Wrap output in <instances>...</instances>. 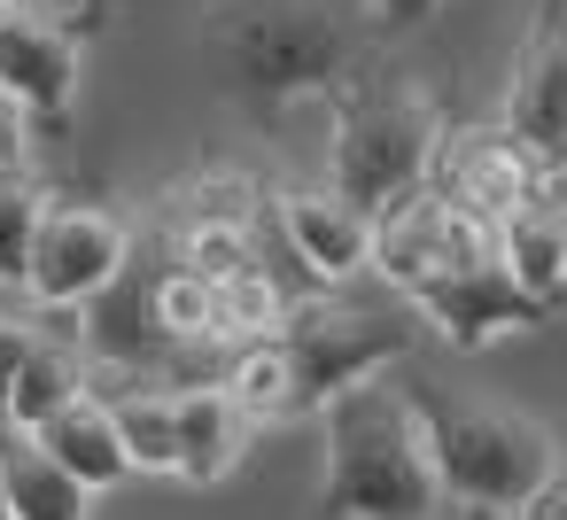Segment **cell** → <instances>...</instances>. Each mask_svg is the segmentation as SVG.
<instances>
[{"label":"cell","instance_id":"ba28073f","mask_svg":"<svg viewBox=\"0 0 567 520\" xmlns=\"http://www.w3.org/2000/svg\"><path fill=\"white\" fill-rule=\"evenodd\" d=\"M404 303H412L451 350H489L497 334H528V326L551 319V303H536V295L505 272V257L466 264V272H443V280H420V288H404Z\"/></svg>","mask_w":567,"mask_h":520},{"label":"cell","instance_id":"8fae6325","mask_svg":"<svg viewBox=\"0 0 567 520\" xmlns=\"http://www.w3.org/2000/svg\"><path fill=\"white\" fill-rule=\"evenodd\" d=\"M505 125L528 148H559L567 141V0H536L520 55H513V94H505Z\"/></svg>","mask_w":567,"mask_h":520},{"label":"cell","instance_id":"603a6c76","mask_svg":"<svg viewBox=\"0 0 567 520\" xmlns=\"http://www.w3.org/2000/svg\"><path fill=\"white\" fill-rule=\"evenodd\" d=\"M443 0H350V17L365 24V40H412Z\"/></svg>","mask_w":567,"mask_h":520},{"label":"cell","instance_id":"f1b7e54d","mask_svg":"<svg viewBox=\"0 0 567 520\" xmlns=\"http://www.w3.org/2000/svg\"><path fill=\"white\" fill-rule=\"evenodd\" d=\"M0 17H17V0H0Z\"/></svg>","mask_w":567,"mask_h":520},{"label":"cell","instance_id":"d4e9b609","mask_svg":"<svg viewBox=\"0 0 567 520\" xmlns=\"http://www.w3.org/2000/svg\"><path fill=\"white\" fill-rule=\"evenodd\" d=\"M32 326L40 319H0V435H9V388H17L24 350H32Z\"/></svg>","mask_w":567,"mask_h":520},{"label":"cell","instance_id":"277c9868","mask_svg":"<svg viewBox=\"0 0 567 520\" xmlns=\"http://www.w3.org/2000/svg\"><path fill=\"white\" fill-rule=\"evenodd\" d=\"M435 474H443V505H474V512H528L544 497V481L559 474V443L544 419L505 412V404H458L435 388H412Z\"/></svg>","mask_w":567,"mask_h":520},{"label":"cell","instance_id":"52a82bcc","mask_svg":"<svg viewBox=\"0 0 567 520\" xmlns=\"http://www.w3.org/2000/svg\"><path fill=\"white\" fill-rule=\"evenodd\" d=\"M536 156L544 148H528L505 117L497 125H443L435 133V156H427V187L497 226V218H513L536 195Z\"/></svg>","mask_w":567,"mask_h":520},{"label":"cell","instance_id":"44dd1931","mask_svg":"<svg viewBox=\"0 0 567 520\" xmlns=\"http://www.w3.org/2000/svg\"><path fill=\"white\" fill-rule=\"evenodd\" d=\"M156 226H164V218H156ZM257 233H265V226L195 218V226H164V257H172V264H187V272H203V280H226V272H241V264H265Z\"/></svg>","mask_w":567,"mask_h":520},{"label":"cell","instance_id":"2e32d148","mask_svg":"<svg viewBox=\"0 0 567 520\" xmlns=\"http://www.w3.org/2000/svg\"><path fill=\"white\" fill-rule=\"evenodd\" d=\"M497 257H505V272L536 303L559 311V288H567V210L544 202V195H528L513 218H497Z\"/></svg>","mask_w":567,"mask_h":520},{"label":"cell","instance_id":"30bf717a","mask_svg":"<svg viewBox=\"0 0 567 520\" xmlns=\"http://www.w3.org/2000/svg\"><path fill=\"white\" fill-rule=\"evenodd\" d=\"M265 218L280 226V241L296 249V264L319 288H342L373 257V210H358L342 187H280L265 202Z\"/></svg>","mask_w":567,"mask_h":520},{"label":"cell","instance_id":"7a4b0ae2","mask_svg":"<svg viewBox=\"0 0 567 520\" xmlns=\"http://www.w3.org/2000/svg\"><path fill=\"white\" fill-rule=\"evenodd\" d=\"M319 427H327L319 505L334 520H443V474L412 388L365 373L319 404Z\"/></svg>","mask_w":567,"mask_h":520},{"label":"cell","instance_id":"d6986e66","mask_svg":"<svg viewBox=\"0 0 567 520\" xmlns=\"http://www.w3.org/2000/svg\"><path fill=\"white\" fill-rule=\"evenodd\" d=\"M280 319H288V288L265 264H241V272L210 280V342L218 350H241V342L272 334Z\"/></svg>","mask_w":567,"mask_h":520},{"label":"cell","instance_id":"3957f363","mask_svg":"<svg viewBox=\"0 0 567 520\" xmlns=\"http://www.w3.org/2000/svg\"><path fill=\"white\" fill-rule=\"evenodd\" d=\"M327 125H334V156H327V187H342L358 210H396L412 187H427V156H435V133H443V110L435 94L381 63V55H358L327 94Z\"/></svg>","mask_w":567,"mask_h":520},{"label":"cell","instance_id":"484cf974","mask_svg":"<svg viewBox=\"0 0 567 520\" xmlns=\"http://www.w3.org/2000/svg\"><path fill=\"white\" fill-rule=\"evenodd\" d=\"M17 9L55 17V24H63V32H79V40H94V24H102V0H17Z\"/></svg>","mask_w":567,"mask_h":520},{"label":"cell","instance_id":"7402d4cb","mask_svg":"<svg viewBox=\"0 0 567 520\" xmlns=\"http://www.w3.org/2000/svg\"><path fill=\"white\" fill-rule=\"evenodd\" d=\"M40 210H48V187L32 171H0V288H24V257H32Z\"/></svg>","mask_w":567,"mask_h":520},{"label":"cell","instance_id":"83f0119b","mask_svg":"<svg viewBox=\"0 0 567 520\" xmlns=\"http://www.w3.org/2000/svg\"><path fill=\"white\" fill-rule=\"evenodd\" d=\"M451 520H505V512H474V505H458V512H451Z\"/></svg>","mask_w":567,"mask_h":520},{"label":"cell","instance_id":"ffe728a7","mask_svg":"<svg viewBox=\"0 0 567 520\" xmlns=\"http://www.w3.org/2000/svg\"><path fill=\"white\" fill-rule=\"evenodd\" d=\"M265 187L249 179V171H195V179H179L172 195H164V226H195V218H226V226H265Z\"/></svg>","mask_w":567,"mask_h":520},{"label":"cell","instance_id":"4dcf8cb0","mask_svg":"<svg viewBox=\"0 0 567 520\" xmlns=\"http://www.w3.org/2000/svg\"><path fill=\"white\" fill-rule=\"evenodd\" d=\"M559 303H567V288H559Z\"/></svg>","mask_w":567,"mask_h":520},{"label":"cell","instance_id":"cb8c5ba5","mask_svg":"<svg viewBox=\"0 0 567 520\" xmlns=\"http://www.w3.org/2000/svg\"><path fill=\"white\" fill-rule=\"evenodd\" d=\"M32 117H24V102L17 94H0V171H32Z\"/></svg>","mask_w":567,"mask_h":520},{"label":"cell","instance_id":"e0dca14e","mask_svg":"<svg viewBox=\"0 0 567 520\" xmlns=\"http://www.w3.org/2000/svg\"><path fill=\"white\" fill-rule=\"evenodd\" d=\"M86 342L71 334V326H32V350H24V365H17V388H9V427H40L63 396H79L86 388Z\"/></svg>","mask_w":567,"mask_h":520},{"label":"cell","instance_id":"5b68a950","mask_svg":"<svg viewBox=\"0 0 567 520\" xmlns=\"http://www.w3.org/2000/svg\"><path fill=\"white\" fill-rule=\"evenodd\" d=\"M288 373H296V396L303 412H319L334 388L365 381V373H389L404 350H412V326L389 311V303H358V295H303L288 303V319L272 326Z\"/></svg>","mask_w":567,"mask_h":520},{"label":"cell","instance_id":"9a60e30c","mask_svg":"<svg viewBox=\"0 0 567 520\" xmlns=\"http://www.w3.org/2000/svg\"><path fill=\"white\" fill-rule=\"evenodd\" d=\"M102 404H110V419H117V443H125V466H133V474H172V466H179L172 381H156V373H110Z\"/></svg>","mask_w":567,"mask_h":520},{"label":"cell","instance_id":"5bb4252c","mask_svg":"<svg viewBox=\"0 0 567 520\" xmlns=\"http://www.w3.org/2000/svg\"><path fill=\"white\" fill-rule=\"evenodd\" d=\"M0 505H9V520H86L94 512V489L55 466L24 427L0 435Z\"/></svg>","mask_w":567,"mask_h":520},{"label":"cell","instance_id":"4fadbf2b","mask_svg":"<svg viewBox=\"0 0 567 520\" xmlns=\"http://www.w3.org/2000/svg\"><path fill=\"white\" fill-rule=\"evenodd\" d=\"M24 435H32L55 466H71L94 497H102V489H117V481L133 474V466H125V443H117V419H110V404H102V388H94V381H86L79 396H63V404H55L40 427H24Z\"/></svg>","mask_w":567,"mask_h":520},{"label":"cell","instance_id":"4316f807","mask_svg":"<svg viewBox=\"0 0 567 520\" xmlns=\"http://www.w3.org/2000/svg\"><path fill=\"white\" fill-rule=\"evenodd\" d=\"M536 195H544V202H559V210H567V141H559V148H544V156H536Z\"/></svg>","mask_w":567,"mask_h":520},{"label":"cell","instance_id":"9c48e42d","mask_svg":"<svg viewBox=\"0 0 567 520\" xmlns=\"http://www.w3.org/2000/svg\"><path fill=\"white\" fill-rule=\"evenodd\" d=\"M79 55L86 40L63 32L55 17H0V94H17L24 117L40 133H71V110H79Z\"/></svg>","mask_w":567,"mask_h":520},{"label":"cell","instance_id":"6da1fadb","mask_svg":"<svg viewBox=\"0 0 567 520\" xmlns=\"http://www.w3.org/2000/svg\"><path fill=\"white\" fill-rule=\"evenodd\" d=\"M203 55L218 63L226 94L272 125L296 102L327 94L358 55H373V40L350 0H210Z\"/></svg>","mask_w":567,"mask_h":520},{"label":"cell","instance_id":"ac0fdd59","mask_svg":"<svg viewBox=\"0 0 567 520\" xmlns=\"http://www.w3.org/2000/svg\"><path fill=\"white\" fill-rule=\"evenodd\" d=\"M218 381H226V396L241 404V419H249V427H288V419H303L296 373H288V357H280V342H272V334H257V342L226 350Z\"/></svg>","mask_w":567,"mask_h":520},{"label":"cell","instance_id":"f546056e","mask_svg":"<svg viewBox=\"0 0 567 520\" xmlns=\"http://www.w3.org/2000/svg\"><path fill=\"white\" fill-rule=\"evenodd\" d=\"M0 520H9V505H0Z\"/></svg>","mask_w":567,"mask_h":520},{"label":"cell","instance_id":"7c38bea8","mask_svg":"<svg viewBox=\"0 0 567 520\" xmlns=\"http://www.w3.org/2000/svg\"><path fill=\"white\" fill-rule=\"evenodd\" d=\"M172 427H179V481H195V489H210V481H226L234 466H241V450H249V419H241V404L226 396V381L218 373H203V381H179L172 388Z\"/></svg>","mask_w":567,"mask_h":520},{"label":"cell","instance_id":"8992f818","mask_svg":"<svg viewBox=\"0 0 567 520\" xmlns=\"http://www.w3.org/2000/svg\"><path fill=\"white\" fill-rule=\"evenodd\" d=\"M125 264H133V226L117 210L48 195L40 233H32V257H24V295L40 311H86Z\"/></svg>","mask_w":567,"mask_h":520}]
</instances>
